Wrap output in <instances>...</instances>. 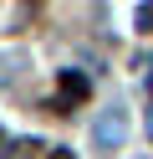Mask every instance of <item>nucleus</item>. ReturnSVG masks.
<instances>
[{
  "label": "nucleus",
  "instance_id": "1",
  "mask_svg": "<svg viewBox=\"0 0 153 159\" xmlns=\"http://www.w3.org/2000/svg\"><path fill=\"white\" fill-rule=\"evenodd\" d=\"M122 139H128V113H122V108H107V113L92 123V144L97 149H117Z\"/></svg>",
  "mask_w": 153,
  "mask_h": 159
},
{
  "label": "nucleus",
  "instance_id": "2",
  "mask_svg": "<svg viewBox=\"0 0 153 159\" xmlns=\"http://www.w3.org/2000/svg\"><path fill=\"white\" fill-rule=\"evenodd\" d=\"M61 93L66 98H87V77L82 72H61Z\"/></svg>",
  "mask_w": 153,
  "mask_h": 159
},
{
  "label": "nucleus",
  "instance_id": "3",
  "mask_svg": "<svg viewBox=\"0 0 153 159\" xmlns=\"http://www.w3.org/2000/svg\"><path fill=\"white\" fill-rule=\"evenodd\" d=\"M31 149H36V144H5L0 159H31Z\"/></svg>",
  "mask_w": 153,
  "mask_h": 159
},
{
  "label": "nucleus",
  "instance_id": "4",
  "mask_svg": "<svg viewBox=\"0 0 153 159\" xmlns=\"http://www.w3.org/2000/svg\"><path fill=\"white\" fill-rule=\"evenodd\" d=\"M138 26H143V31H153V5H143V11H138Z\"/></svg>",
  "mask_w": 153,
  "mask_h": 159
},
{
  "label": "nucleus",
  "instance_id": "5",
  "mask_svg": "<svg viewBox=\"0 0 153 159\" xmlns=\"http://www.w3.org/2000/svg\"><path fill=\"white\" fill-rule=\"evenodd\" d=\"M46 159H71V149H46Z\"/></svg>",
  "mask_w": 153,
  "mask_h": 159
},
{
  "label": "nucleus",
  "instance_id": "6",
  "mask_svg": "<svg viewBox=\"0 0 153 159\" xmlns=\"http://www.w3.org/2000/svg\"><path fill=\"white\" fill-rule=\"evenodd\" d=\"M148 139H153V118H148Z\"/></svg>",
  "mask_w": 153,
  "mask_h": 159
}]
</instances>
